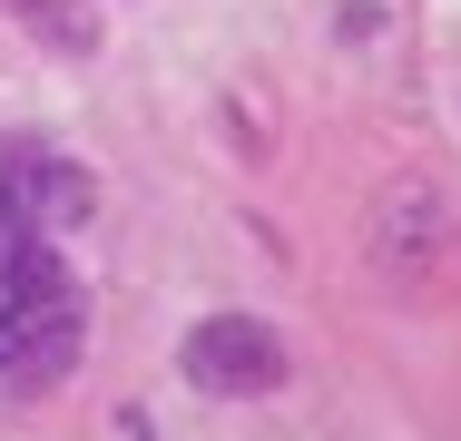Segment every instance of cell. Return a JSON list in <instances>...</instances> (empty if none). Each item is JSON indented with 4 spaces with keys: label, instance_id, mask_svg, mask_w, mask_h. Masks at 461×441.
<instances>
[{
    "label": "cell",
    "instance_id": "cell-5",
    "mask_svg": "<svg viewBox=\"0 0 461 441\" xmlns=\"http://www.w3.org/2000/svg\"><path fill=\"white\" fill-rule=\"evenodd\" d=\"M20 30L50 40L59 59H89V50H98V10H89V0H20Z\"/></svg>",
    "mask_w": 461,
    "mask_h": 441
},
{
    "label": "cell",
    "instance_id": "cell-2",
    "mask_svg": "<svg viewBox=\"0 0 461 441\" xmlns=\"http://www.w3.org/2000/svg\"><path fill=\"white\" fill-rule=\"evenodd\" d=\"M452 246V216H442V196L422 186V176H393L383 196H373V274H393V284H422L432 265Z\"/></svg>",
    "mask_w": 461,
    "mask_h": 441
},
{
    "label": "cell",
    "instance_id": "cell-3",
    "mask_svg": "<svg viewBox=\"0 0 461 441\" xmlns=\"http://www.w3.org/2000/svg\"><path fill=\"white\" fill-rule=\"evenodd\" d=\"M79 334H89V304H79V294H59V304H40L0 382H20V392H40V382H59V373L79 363Z\"/></svg>",
    "mask_w": 461,
    "mask_h": 441
},
{
    "label": "cell",
    "instance_id": "cell-4",
    "mask_svg": "<svg viewBox=\"0 0 461 441\" xmlns=\"http://www.w3.org/2000/svg\"><path fill=\"white\" fill-rule=\"evenodd\" d=\"M10 186H20L30 226H89V216H98V176L69 167V158H20V167H10Z\"/></svg>",
    "mask_w": 461,
    "mask_h": 441
},
{
    "label": "cell",
    "instance_id": "cell-1",
    "mask_svg": "<svg viewBox=\"0 0 461 441\" xmlns=\"http://www.w3.org/2000/svg\"><path fill=\"white\" fill-rule=\"evenodd\" d=\"M285 373H294V353L266 314H206V324H186V382L196 392H216V402H266L285 392Z\"/></svg>",
    "mask_w": 461,
    "mask_h": 441
}]
</instances>
